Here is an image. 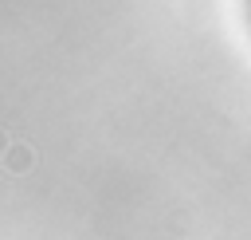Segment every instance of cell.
I'll return each mask as SVG.
<instances>
[{
	"mask_svg": "<svg viewBox=\"0 0 251 240\" xmlns=\"http://www.w3.org/2000/svg\"><path fill=\"white\" fill-rule=\"evenodd\" d=\"M4 165H8V169H27V165H31V150H27V146H12L8 157H4Z\"/></svg>",
	"mask_w": 251,
	"mask_h": 240,
	"instance_id": "6da1fadb",
	"label": "cell"
}]
</instances>
